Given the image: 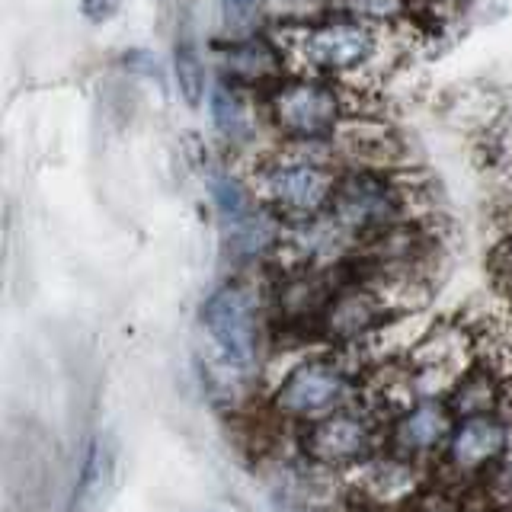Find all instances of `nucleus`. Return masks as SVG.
I'll use <instances>...</instances> for the list:
<instances>
[{
    "label": "nucleus",
    "mask_w": 512,
    "mask_h": 512,
    "mask_svg": "<svg viewBox=\"0 0 512 512\" xmlns=\"http://www.w3.org/2000/svg\"><path fill=\"white\" fill-rule=\"evenodd\" d=\"M202 324L212 343L234 368H247L256 352V317L253 298L244 285H224L205 301Z\"/></svg>",
    "instance_id": "5"
},
{
    "label": "nucleus",
    "mask_w": 512,
    "mask_h": 512,
    "mask_svg": "<svg viewBox=\"0 0 512 512\" xmlns=\"http://www.w3.org/2000/svg\"><path fill=\"white\" fill-rule=\"evenodd\" d=\"M116 464H119V452H116V442L109 436L90 442V448L84 452V464H80V474H77L74 496H71V512L100 509L106 493L116 484Z\"/></svg>",
    "instance_id": "6"
},
{
    "label": "nucleus",
    "mask_w": 512,
    "mask_h": 512,
    "mask_svg": "<svg viewBox=\"0 0 512 512\" xmlns=\"http://www.w3.org/2000/svg\"><path fill=\"white\" fill-rule=\"evenodd\" d=\"M269 116L285 138L314 144L333 138L349 122V100L330 77H298L272 93Z\"/></svg>",
    "instance_id": "4"
},
{
    "label": "nucleus",
    "mask_w": 512,
    "mask_h": 512,
    "mask_svg": "<svg viewBox=\"0 0 512 512\" xmlns=\"http://www.w3.org/2000/svg\"><path fill=\"white\" fill-rule=\"evenodd\" d=\"M282 64H285V55L276 42L247 39L240 45H231V74L244 80H263L266 74H276Z\"/></svg>",
    "instance_id": "8"
},
{
    "label": "nucleus",
    "mask_w": 512,
    "mask_h": 512,
    "mask_svg": "<svg viewBox=\"0 0 512 512\" xmlns=\"http://www.w3.org/2000/svg\"><path fill=\"white\" fill-rule=\"evenodd\" d=\"M176 84H180L189 106H196L202 100L205 71H202V58L196 52V45H192L189 39L183 45H176Z\"/></svg>",
    "instance_id": "10"
},
{
    "label": "nucleus",
    "mask_w": 512,
    "mask_h": 512,
    "mask_svg": "<svg viewBox=\"0 0 512 512\" xmlns=\"http://www.w3.org/2000/svg\"><path fill=\"white\" fill-rule=\"evenodd\" d=\"M256 10H260V0H224V16H228L231 26L250 23Z\"/></svg>",
    "instance_id": "12"
},
{
    "label": "nucleus",
    "mask_w": 512,
    "mask_h": 512,
    "mask_svg": "<svg viewBox=\"0 0 512 512\" xmlns=\"http://www.w3.org/2000/svg\"><path fill=\"white\" fill-rule=\"evenodd\" d=\"M276 45L288 64L308 77H349L375 61L381 39L378 29L362 16H324L314 23L279 29Z\"/></svg>",
    "instance_id": "1"
},
{
    "label": "nucleus",
    "mask_w": 512,
    "mask_h": 512,
    "mask_svg": "<svg viewBox=\"0 0 512 512\" xmlns=\"http://www.w3.org/2000/svg\"><path fill=\"white\" fill-rule=\"evenodd\" d=\"M212 119L218 125V132L234 141L250 132V112H247L244 96H240L234 87L228 90V84L215 87V93H212Z\"/></svg>",
    "instance_id": "9"
},
{
    "label": "nucleus",
    "mask_w": 512,
    "mask_h": 512,
    "mask_svg": "<svg viewBox=\"0 0 512 512\" xmlns=\"http://www.w3.org/2000/svg\"><path fill=\"white\" fill-rule=\"evenodd\" d=\"M413 212V183L384 167H356L340 176L324 221L346 237H384Z\"/></svg>",
    "instance_id": "2"
},
{
    "label": "nucleus",
    "mask_w": 512,
    "mask_h": 512,
    "mask_svg": "<svg viewBox=\"0 0 512 512\" xmlns=\"http://www.w3.org/2000/svg\"><path fill=\"white\" fill-rule=\"evenodd\" d=\"M336 183H340V176L327 160L285 151L260 160L253 189L272 218L295 224V228H308L330 212Z\"/></svg>",
    "instance_id": "3"
},
{
    "label": "nucleus",
    "mask_w": 512,
    "mask_h": 512,
    "mask_svg": "<svg viewBox=\"0 0 512 512\" xmlns=\"http://www.w3.org/2000/svg\"><path fill=\"white\" fill-rule=\"evenodd\" d=\"M119 7H122V0H80V10H84L90 23L112 20V16L119 13Z\"/></svg>",
    "instance_id": "11"
},
{
    "label": "nucleus",
    "mask_w": 512,
    "mask_h": 512,
    "mask_svg": "<svg viewBox=\"0 0 512 512\" xmlns=\"http://www.w3.org/2000/svg\"><path fill=\"white\" fill-rule=\"evenodd\" d=\"M343 391V381L340 375L333 372L327 365H304L301 372L292 375V381L285 384L282 391V404L288 410H298V413H311V410H324L330 407L336 397Z\"/></svg>",
    "instance_id": "7"
}]
</instances>
